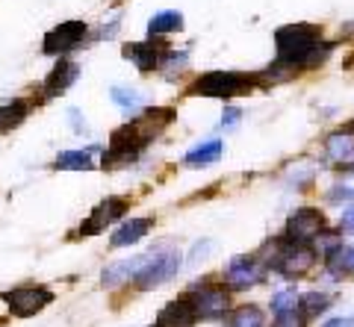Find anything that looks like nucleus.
Wrapping results in <instances>:
<instances>
[{
	"label": "nucleus",
	"instance_id": "obj_1",
	"mask_svg": "<svg viewBox=\"0 0 354 327\" xmlns=\"http://www.w3.org/2000/svg\"><path fill=\"white\" fill-rule=\"evenodd\" d=\"M274 45H278V59L290 62L298 71L322 65L334 50L330 41H322V27L316 24H286L274 32Z\"/></svg>",
	"mask_w": 354,
	"mask_h": 327
},
{
	"label": "nucleus",
	"instance_id": "obj_2",
	"mask_svg": "<svg viewBox=\"0 0 354 327\" xmlns=\"http://www.w3.org/2000/svg\"><path fill=\"white\" fill-rule=\"evenodd\" d=\"M257 80L248 77V74H239V71H207L201 77H195V83L189 86V95L195 97H236V95H245L248 89H254Z\"/></svg>",
	"mask_w": 354,
	"mask_h": 327
},
{
	"label": "nucleus",
	"instance_id": "obj_3",
	"mask_svg": "<svg viewBox=\"0 0 354 327\" xmlns=\"http://www.w3.org/2000/svg\"><path fill=\"white\" fill-rule=\"evenodd\" d=\"M180 268H183L180 250H174V248L153 250V254H148V263L142 266V271L136 275L133 283H136V289L148 292V289H157V286H162V283H169Z\"/></svg>",
	"mask_w": 354,
	"mask_h": 327
},
{
	"label": "nucleus",
	"instance_id": "obj_4",
	"mask_svg": "<svg viewBox=\"0 0 354 327\" xmlns=\"http://www.w3.org/2000/svg\"><path fill=\"white\" fill-rule=\"evenodd\" d=\"M189 301L195 304L198 319H221L230 310V289L209 280H195L189 286Z\"/></svg>",
	"mask_w": 354,
	"mask_h": 327
},
{
	"label": "nucleus",
	"instance_id": "obj_5",
	"mask_svg": "<svg viewBox=\"0 0 354 327\" xmlns=\"http://www.w3.org/2000/svg\"><path fill=\"white\" fill-rule=\"evenodd\" d=\"M316 259H319V250L313 245H292V242L283 239V245L278 250V259L272 263V271L295 280V277H304L307 271L316 266Z\"/></svg>",
	"mask_w": 354,
	"mask_h": 327
},
{
	"label": "nucleus",
	"instance_id": "obj_6",
	"mask_svg": "<svg viewBox=\"0 0 354 327\" xmlns=\"http://www.w3.org/2000/svg\"><path fill=\"white\" fill-rule=\"evenodd\" d=\"M325 230V215L313 210V206H301L295 210L290 218H286L283 227V239L292 245H313L316 236Z\"/></svg>",
	"mask_w": 354,
	"mask_h": 327
},
{
	"label": "nucleus",
	"instance_id": "obj_7",
	"mask_svg": "<svg viewBox=\"0 0 354 327\" xmlns=\"http://www.w3.org/2000/svg\"><path fill=\"white\" fill-rule=\"evenodd\" d=\"M142 148H145V141H142L136 136V130L127 124H121L113 139H109V148L104 150V159H101V166L104 168H118V166H127V162H133L139 154H142Z\"/></svg>",
	"mask_w": 354,
	"mask_h": 327
},
{
	"label": "nucleus",
	"instance_id": "obj_8",
	"mask_svg": "<svg viewBox=\"0 0 354 327\" xmlns=\"http://www.w3.org/2000/svg\"><path fill=\"white\" fill-rule=\"evenodd\" d=\"M263 277H266V266L257 257L239 254L225 266V286L230 292H242V289L257 286V283H263Z\"/></svg>",
	"mask_w": 354,
	"mask_h": 327
},
{
	"label": "nucleus",
	"instance_id": "obj_9",
	"mask_svg": "<svg viewBox=\"0 0 354 327\" xmlns=\"http://www.w3.org/2000/svg\"><path fill=\"white\" fill-rule=\"evenodd\" d=\"M3 301L18 319H30V315L41 313L44 307H50L53 292L44 289V286H18V289H9L3 295Z\"/></svg>",
	"mask_w": 354,
	"mask_h": 327
},
{
	"label": "nucleus",
	"instance_id": "obj_10",
	"mask_svg": "<svg viewBox=\"0 0 354 327\" xmlns=\"http://www.w3.org/2000/svg\"><path fill=\"white\" fill-rule=\"evenodd\" d=\"M127 210H130L127 198H118V195H113V198L101 201L92 212H88L86 221L80 224V236H83V239H92V236H97V233H104L109 224H115L118 218H124Z\"/></svg>",
	"mask_w": 354,
	"mask_h": 327
},
{
	"label": "nucleus",
	"instance_id": "obj_11",
	"mask_svg": "<svg viewBox=\"0 0 354 327\" xmlns=\"http://www.w3.org/2000/svg\"><path fill=\"white\" fill-rule=\"evenodd\" d=\"M88 27L83 24V21H65V24L53 27L44 32V41H41V50L50 53V57H62V53L74 50L80 41L86 39Z\"/></svg>",
	"mask_w": 354,
	"mask_h": 327
},
{
	"label": "nucleus",
	"instance_id": "obj_12",
	"mask_svg": "<svg viewBox=\"0 0 354 327\" xmlns=\"http://www.w3.org/2000/svg\"><path fill=\"white\" fill-rule=\"evenodd\" d=\"M171 121H174V109H169V106H153V109H145L139 118H133L130 127L136 130V136L148 145V141L157 139Z\"/></svg>",
	"mask_w": 354,
	"mask_h": 327
},
{
	"label": "nucleus",
	"instance_id": "obj_13",
	"mask_svg": "<svg viewBox=\"0 0 354 327\" xmlns=\"http://www.w3.org/2000/svg\"><path fill=\"white\" fill-rule=\"evenodd\" d=\"M77 77H80V65L71 62V59H59L57 65H53V71L44 77V86H41L44 97H57L62 92H68L77 83Z\"/></svg>",
	"mask_w": 354,
	"mask_h": 327
},
{
	"label": "nucleus",
	"instance_id": "obj_14",
	"mask_svg": "<svg viewBox=\"0 0 354 327\" xmlns=\"http://www.w3.org/2000/svg\"><path fill=\"white\" fill-rule=\"evenodd\" d=\"M198 321V313H195V304L189 298H177L171 304H165L157 315V324L153 327H195Z\"/></svg>",
	"mask_w": 354,
	"mask_h": 327
},
{
	"label": "nucleus",
	"instance_id": "obj_15",
	"mask_svg": "<svg viewBox=\"0 0 354 327\" xmlns=\"http://www.w3.org/2000/svg\"><path fill=\"white\" fill-rule=\"evenodd\" d=\"M124 59H130L136 65L139 74H153V68H160V59H162V48L153 45V41H133V45H124Z\"/></svg>",
	"mask_w": 354,
	"mask_h": 327
},
{
	"label": "nucleus",
	"instance_id": "obj_16",
	"mask_svg": "<svg viewBox=\"0 0 354 327\" xmlns=\"http://www.w3.org/2000/svg\"><path fill=\"white\" fill-rule=\"evenodd\" d=\"M145 263H148V257H127V259H118V263H113V266L104 268L101 283H104L106 289H115V286H121V283L136 280V275L142 271V266H145Z\"/></svg>",
	"mask_w": 354,
	"mask_h": 327
},
{
	"label": "nucleus",
	"instance_id": "obj_17",
	"mask_svg": "<svg viewBox=\"0 0 354 327\" xmlns=\"http://www.w3.org/2000/svg\"><path fill=\"white\" fill-rule=\"evenodd\" d=\"M151 227H153V218H130V221H124L113 233V239H109V248H130V245H136V242H142V239L148 236Z\"/></svg>",
	"mask_w": 354,
	"mask_h": 327
},
{
	"label": "nucleus",
	"instance_id": "obj_18",
	"mask_svg": "<svg viewBox=\"0 0 354 327\" xmlns=\"http://www.w3.org/2000/svg\"><path fill=\"white\" fill-rule=\"evenodd\" d=\"M221 154H225V141L221 139H207V141H201V145L192 148L189 154L183 157V166H189V168L213 166V162L221 159Z\"/></svg>",
	"mask_w": 354,
	"mask_h": 327
},
{
	"label": "nucleus",
	"instance_id": "obj_19",
	"mask_svg": "<svg viewBox=\"0 0 354 327\" xmlns=\"http://www.w3.org/2000/svg\"><path fill=\"white\" fill-rule=\"evenodd\" d=\"M325 150H328V159L334 162H342L354 154V130L346 127V130H334L328 139H325Z\"/></svg>",
	"mask_w": 354,
	"mask_h": 327
},
{
	"label": "nucleus",
	"instance_id": "obj_20",
	"mask_svg": "<svg viewBox=\"0 0 354 327\" xmlns=\"http://www.w3.org/2000/svg\"><path fill=\"white\" fill-rule=\"evenodd\" d=\"M325 271H330L337 280H342L346 275H354V245L346 248H334L330 254L325 257Z\"/></svg>",
	"mask_w": 354,
	"mask_h": 327
},
{
	"label": "nucleus",
	"instance_id": "obj_21",
	"mask_svg": "<svg viewBox=\"0 0 354 327\" xmlns=\"http://www.w3.org/2000/svg\"><path fill=\"white\" fill-rule=\"evenodd\" d=\"M183 30V15L169 9V12H160L148 21V36L151 39H160V36H169V32Z\"/></svg>",
	"mask_w": 354,
	"mask_h": 327
},
{
	"label": "nucleus",
	"instance_id": "obj_22",
	"mask_svg": "<svg viewBox=\"0 0 354 327\" xmlns=\"http://www.w3.org/2000/svg\"><path fill=\"white\" fill-rule=\"evenodd\" d=\"M27 112H30V106L24 101H12V103L0 106V136L9 133V130H15V127H21V121L27 118Z\"/></svg>",
	"mask_w": 354,
	"mask_h": 327
},
{
	"label": "nucleus",
	"instance_id": "obj_23",
	"mask_svg": "<svg viewBox=\"0 0 354 327\" xmlns=\"http://www.w3.org/2000/svg\"><path fill=\"white\" fill-rule=\"evenodd\" d=\"M57 168L59 171H92L95 162L88 150H62L57 157Z\"/></svg>",
	"mask_w": 354,
	"mask_h": 327
},
{
	"label": "nucleus",
	"instance_id": "obj_24",
	"mask_svg": "<svg viewBox=\"0 0 354 327\" xmlns=\"http://www.w3.org/2000/svg\"><path fill=\"white\" fill-rule=\"evenodd\" d=\"M189 65V50H165L162 59H160V71L165 74V77H180L183 68Z\"/></svg>",
	"mask_w": 354,
	"mask_h": 327
},
{
	"label": "nucleus",
	"instance_id": "obj_25",
	"mask_svg": "<svg viewBox=\"0 0 354 327\" xmlns=\"http://www.w3.org/2000/svg\"><path fill=\"white\" fill-rule=\"evenodd\" d=\"M230 327H263V310L254 307V304H245V307H236L230 313Z\"/></svg>",
	"mask_w": 354,
	"mask_h": 327
},
{
	"label": "nucleus",
	"instance_id": "obj_26",
	"mask_svg": "<svg viewBox=\"0 0 354 327\" xmlns=\"http://www.w3.org/2000/svg\"><path fill=\"white\" fill-rule=\"evenodd\" d=\"M109 101H113L118 109H124V112H136L145 97H142V92H136V89H124V86H115V89L109 92Z\"/></svg>",
	"mask_w": 354,
	"mask_h": 327
},
{
	"label": "nucleus",
	"instance_id": "obj_27",
	"mask_svg": "<svg viewBox=\"0 0 354 327\" xmlns=\"http://www.w3.org/2000/svg\"><path fill=\"white\" fill-rule=\"evenodd\" d=\"M298 307L304 315H322L330 310V298L325 292H304V295H298Z\"/></svg>",
	"mask_w": 354,
	"mask_h": 327
},
{
	"label": "nucleus",
	"instance_id": "obj_28",
	"mask_svg": "<svg viewBox=\"0 0 354 327\" xmlns=\"http://www.w3.org/2000/svg\"><path fill=\"white\" fill-rule=\"evenodd\" d=\"M298 307V292L295 289H283L278 295L272 298V313L281 315V313H292Z\"/></svg>",
	"mask_w": 354,
	"mask_h": 327
},
{
	"label": "nucleus",
	"instance_id": "obj_29",
	"mask_svg": "<svg viewBox=\"0 0 354 327\" xmlns=\"http://www.w3.org/2000/svg\"><path fill=\"white\" fill-rule=\"evenodd\" d=\"M339 245H342V236H339V233H334V230H322V233L316 236V242H313V248H316L322 257H328L330 250L339 248Z\"/></svg>",
	"mask_w": 354,
	"mask_h": 327
},
{
	"label": "nucleus",
	"instance_id": "obj_30",
	"mask_svg": "<svg viewBox=\"0 0 354 327\" xmlns=\"http://www.w3.org/2000/svg\"><path fill=\"white\" fill-rule=\"evenodd\" d=\"M213 254V242H209V239H204V242H195L192 245V250H189V259H186V263L189 266H195V263H204V259Z\"/></svg>",
	"mask_w": 354,
	"mask_h": 327
},
{
	"label": "nucleus",
	"instance_id": "obj_31",
	"mask_svg": "<svg viewBox=\"0 0 354 327\" xmlns=\"http://www.w3.org/2000/svg\"><path fill=\"white\" fill-rule=\"evenodd\" d=\"M272 327H304V315H298L295 310L292 313H281V315H274Z\"/></svg>",
	"mask_w": 354,
	"mask_h": 327
},
{
	"label": "nucleus",
	"instance_id": "obj_32",
	"mask_svg": "<svg viewBox=\"0 0 354 327\" xmlns=\"http://www.w3.org/2000/svg\"><path fill=\"white\" fill-rule=\"evenodd\" d=\"M239 118H242V109L227 106L225 112H221V127H225V130H234V127L239 124Z\"/></svg>",
	"mask_w": 354,
	"mask_h": 327
},
{
	"label": "nucleus",
	"instance_id": "obj_33",
	"mask_svg": "<svg viewBox=\"0 0 354 327\" xmlns=\"http://www.w3.org/2000/svg\"><path fill=\"white\" fill-rule=\"evenodd\" d=\"M351 198H354V186H334V192H328V201H330V204L351 201Z\"/></svg>",
	"mask_w": 354,
	"mask_h": 327
},
{
	"label": "nucleus",
	"instance_id": "obj_34",
	"mask_svg": "<svg viewBox=\"0 0 354 327\" xmlns=\"http://www.w3.org/2000/svg\"><path fill=\"white\" fill-rule=\"evenodd\" d=\"M339 233H351V236H354V204H351L348 210L342 212V218H339Z\"/></svg>",
	"mask_w": 354,
	"mask_h": 327
},
{
	"label": "nucleus",
	"instance_id": "obj_35",
	"mask_svg": "<svg viewBox=\"0 0 354 327\" xmlns=\"http://www.w3.org/2000/svg\"><path fill=\"white\" fill-rule=\"evenodd\" d=\"M118 18H113V21H109V27H101V30H97L95 32V39H113L115 36V32H118Z\"/></svg>",
	"mask_w": 354,
	"mask_h": 327
},
{
	"label": "nucleus",
	"instance_id": "obj_36",
	"mask_svg": "<svg viewBox=\"0 0 354 327\" xmlns=\"http://www.w3.org/2000/svg\"><path fill=\"white\" fill-rule=\"evenodd\" d=\"M68 118H71V127H74V133H83V121H80V112H77V109H68Z\"/></svg>",
	"mask_w": 354,
	"mask_h": 327
},
{
	"label": "nucleus",
	"instance_id": "obj_37",
	"mask_svg": "<svg viewBox=\"0 0 354 327\" xmlns=\"http://www.w3.org/2000/svg\"><path fill=\"white\" fill-rule=\"evenodd\" d=\"M325 327H354V319H334V321H328Z\"/></svg>",
	"mask_w": 354,
	"mask_h": 327
},
{
	"label": "nucleus",
	"instance_id": "obj_38",
	"mask_svg": "<svg viewBox=\"0 0 354 327\" xmlns=\"http://www.w3.org/2000/svg\"><path fill=\"white\" fill-rule=\"evenodd\" d=\"M351 130H354V121H351Z\"/></svg>",
	"mask_w": 354,
	"mask_h": 327
}]
</instances>
